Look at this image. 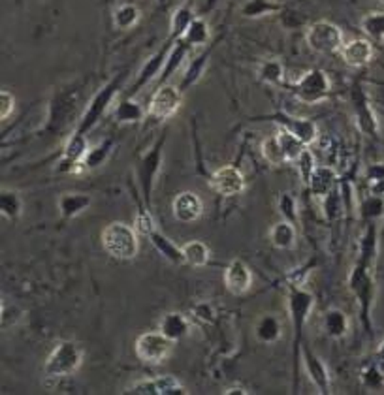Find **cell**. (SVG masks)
Segmentation results:
<instances>
[{
    "instance_id": "obj_28",
    "label": "cell",
    "mask_w": 384,
    "mask_h": 395,
    "mask_svg": "<svg viewBox=\"0 0 384 395\" xmlns=\"http://www.w3.org/2000/svg\"><path fill=\"white\" fill-rule=\"evenodd\" d=\"M142 19V11L136 4L132 2H124V4H119L115 10H113V25L119 31H130L139 23Z\"/></svg>"
},
{
    "instance_id": "obj_47",
    "label": "cell",
    "mask_w": 384,
    "mask_h": 395,
    "mask_svg": "<svg viewBox=\"0 0 384 395\" xmlns=\"http://www.w3.org/2000/svg\"><path fill=\"white\" fill-rule=\"evenodd\" d=\"M194 318L200 322H206V324H209V322H213V316H215V310L213 307L209 303H200L194 307Z\"/></svg>"
},
{
    "instance_id": "obj_1",
    "label": "cell",
    "mask_w": 384,
    "mask_h": 395,
    "mask_svg": "<svg viewBox=\"0 0 384 395\" xmlns=\"http://www.w3.org/2000/svg\"><path fill=\"white\" fill-rule=\"evenodd\" d=\"M102 247L104 251L115 260H134L139 252V239L138 230L127 222H110V224L102 230Z\"/></svg>"
},
{
    "instance_id": "obj_45",
    "label": "cell",
    "mask_w": 384,
    "mask_h": 395,
    "mask_svg": "<svg viewBox=\"0 0 384 395\" xmlns=\"http://www.w3.org/2000/svg\"><path fill=\"white\" fill-rule=\"evenodd\" d=\"M16 97L11 94L10 91H2L0 92V119H2V123L4 121H8V117H10L11 113L16 112Z\"/></svg>"
},
{
    "instance_id": "obj_2",
    "label": "cell",
    "mask_w": 384,
    "mask_h": 395,
    "mask_svg": "<svg viewBox=\"0 0 384 395\" xmlns=\"http://www.w3.org/2000/svg\"><path fill=\"white\" fill-rule=\"evenodd\" d=\"M83 363V348L75 341H59L49 352L48 359L43 363V373L48 379L59 380L74 374Z\"/></svg>"
},
{
    "instance_id": "obj_25",
    "label": "cell",
    "mask_w": 384,
    "mask_h": 395,
    "mask_svg": "<svg viewBox=\"0 0 384 395\" xmlns=\"http://www.w3.org/2000/svg\"><path fill=\"white\" fill-rule=\"evenodd\" d=\"M296 237H298V232H296V224L290 222V220H279L272 226L270 230V241L275 249H281V251H288L296 245Z\"/></svg>"
},
{
    "instance_id": "obj_33",
    "label": "cell",
    "mask_w": 384,
    "mask_h": 395,
    "mask_svg": "<svg viewBox=\"0 0 384 395\" xmlns=\"http://www.w3.org/2000/svg\"><path fill=\"white\" fill-rule=\"evenodd\" d=\"M183 38H185V42H187L192 49H200L206 48L209 43L211 31H209V25L206 23V19L194 17V21L191 23V27L187 28V33L183 34Z\"/></svg>"
},
{
    "instance_id": "obj_4",
    "label": "cell",
    "mask_w": 384,
    "mask_h": 395,
    "mask_svg": "<svg viewBox=\"0 0 384 395\" xmlns=\"http://www.w3.org/2000/svg\"><path fill=\"white\" fill-rule=\"evenodd\" d=\"M288 89L302 104L313 106V104H320L330 97L331 81L330 75L326 74L324 70L311 68L305 74L299 75Z\"/></svg>"
},
{
    "instance_id": "obj_40",
    "label": "cell",
    "mask_w": 384,
    "mask_h": 395,
    "mask_svg": "<svg viewBox=\"0 0 384 395\" xmlns=\"http://www.w3.org/2000/svg\"><path fill=\"white\" fill-rule=\"evenodd\" d=\"M296 168H298L299 171V177H302V181H304V185H309L311 177H313V171L316 170V164H315V155L311 153L309 147L299 155V158L296 162Z\"/></svg>"
},
{
    "instance_id": "obj_26",
    "label": "cell",
    "mask_w": 384,
    "mask_h": 395,
    "mask_svg": "<svg viewBox=\"0 0 384 395\" xmlns=\"http://www.w3.org/2000/svg\"><path fill=\"white\" fill-rule=\"evenodd\" d=\"M256 339L264 345H273L277 342L283 335V328H281V322L275 315H264L260 320L256 322L255 326Z\"/></svg>"
},
{
    "instance_id": "obj_34",
    "label": "cell",
    "mask_w": 384,
    "mask_h": 395,
    "mask_svg": "<svg viewBox=\"0 0 384 395\" xmlns=\"http://www.w3.org/2000/svg\"><path fill=\"white\" fill-rule=\"evenodd\" d=\"M0 213L8 220H17L23 213V200L19 193L10 190V188H2L0 193Z\"/></svg>"
},
{
    "instance_id": "obj_51",
    "label": "cell",
    "mask_w": 384,
    "mask_h": 395,
    "mask_svg": "<svg viewBox=\"0 0 384 395\" xmlns=\"http://www.w3.org/2000/svg\"><path fill=\"white\" fill-rule=\"evenodd\" d=\"M377 358H379L380 363H384V339L379 345V350H377Z\"/></svg>"
},
{
    "instance_id": "obj_29",
    "label": "cell",
    "mask_w": 384,
    "mask_h": 395,
    "mask_svg": "<svg viewBox=\"0 0 384 395\" xmlns=\"http://www.w3.org/2000/svg\"><path fill=\"white\" fill-rule=\"evenodd\" d=\"M183 249V256H185V264H188L191 267H203L209 264V258H211V251L209 247L203 243V241L192 239L187 241Z\"/></svg>"
},
{
    "instance_id": "obj_41",
    "label": "cell",
    "mask_w": 384,
    "mask_h": 395,
    "mask_svg": "<svg viewBox=\"0 0 384 395\" xmlns=\"http://www.w3.org/2000/svg\"><path fill=\"white\" fill-rule=\"evenodd\" d=\"M384 213V198L375 194V196L366 198L362 202V217L366 219H377Z\"/></svg>"
},
{
    "instance_id": "obj_21",
    "label": "cell",
    "mask_w": 384,
    "mask_h": 395,
    "mask_svg": "<svg viewBox=\"0 0 384 395\" xmlns=\"http://www.w3.org/2000/svg\"><path fill=\"white\" fill-rule=\"evenodd\" d=\"M191 49L192 48L188 45L187 42H185V38H179V40H176V42L171 43L170 53H168L166 65H164V68H162V74L159 75L160 85H162V83H168V80H170L171 75L176 74L177 70L181 68L183 63L187 60L188 53H191Z\"/></svg>"
},
{
    "instance_id": "obj_10",
    "label": "cell",
    "mask_w": 384,
    "mask_h": 395,
    "mask_svg": "<svg viewBox=\"0 0 384 395\" xmlns=\"http://www.w3.org/2000/svg\"><path fill=\"white\" fill-rule=\"evenodd\" d=\"M123 394H136V395H187L191 391L183 386L181 380H177L174 374H160L155 379H144L128 386Z\"/></svg>"
},
{
    "instance_id": "obj_9",
    "label": "cell",
    "mask_w": 384,
    "mask_h": 395,
    "mask_svg": "<svg viewBox=\"0 0 384 395\" xmlns=\"http://www.w3.org/2000/svg\"><path fill=\"white\" fill-rule=\"evenodd\" d=\"M166 144V134H162L155 141V145L151 147L139 161L138 166V179L142 193H144L145 202L151 205V194H153V187H155V179L159 177L160 168H162V151H164Z\"/></svg>"
},
{
    "instance_id": "obj_3",
    "label": "cell",
    "mask_w": 384,
    "mask_h": 395,
    "mask_svg": "<svg viewBox=\"0 0 384 395\" xmlns=\"http://www.w3.org/2000/svg\"><path fill=\"white\" fill-rule=\"evenodd\" d=\"M123 81H124V74H119L117 77H113L110 83H106V85L102 87L100 91L96 92L95 97H92V100L89 102L85 113L81 115L80 123H78L74 132L81 134V136H87V134L95 129L96 124L100 123V119L106 115L107 109H112L113 100H115V97H117V92L121 91Z\"/></svg>"
},
{
    "instance_id": "obj_22",
    "label": "cell",
    "mask_w": 384,
    "mask_h": 395,
    "mask_svg": "<svg viewBox=\"0 0 384 395\" xmlns=\"http://www.w3.org/2000/svg\"><path fill=\"white\" fill-rule=\"evenodd\" d=\"M112 115L115 119V123L121 124H132L139 123L147 117V109H144V106L136 102L134 98L124 97L123 100H119L115 106L112 107Z\"/></svg>"
},
{
    "instance_id": "obj_16",
    "label": "cell",
    "mask_w": 384,
    "mask_h": 395,
    "mask_svg": "<svg viewBox=\"0 0 384 395\" xmlns=\"http://www.w3.org/2000/svg\"><path fill=\"white\" fill-rule=\"evenodd\" d=\"M224 286L230 294L243 296L252 286V271L243 260H232L224 269Z\"/></svg>"
},
{
    "instance_id": "obj_48",
    "label": "cell",
    "mask_w": 384,
    "mask_h": 395,
    "mask_svg": "<svg viewBox=\"0 0 384 395\" xmlns=\"http://www.w3.org/2000/svg\"><path fill=\"white\" fill-rule=\"evenodd\" d=\"M309 273H311L309 266H304V267H298V269H294V271L288 275V284H294V286H304L305 278L309 277Z\"/></svg>"
},
{
    "instance_id": "obj_12",
    "label": "cell",
    "mask_w": 384,
    "mask_h": 395,
    "mask_svg": "<svg viewBox=\"0 0 384 395\" xmlns=\"http://www.w3.org/2000/svg\"><path fill=\"white\" fill-rule=\"evenodd\" d=\"M209 185H211V188L219 196L232 198L245 190L247 181L240 168H235V166H223V168L213 171V175L209 179Z\"/></svg>"
},
{
    "instance_id": "obj_17",
    "label": "cell",
    "mask_w": 384,
    "mask_h": 395,
    "mask_svg": "<svg viewBox=\"0 0 384 395\" xmlns=\"http://www.w3.org/2000/svg\"><path fill=\"white\" fill-rule=\"evenodd\" d=\"M339 53H341L345 65L352 66V68H363L373 60L375 49L369 38H354V40L345 42Z\"/></svg>"
},
{
    "instance_id": "obj_5",
    "label": "cell",
    "mask_w": 384,
    "mask_h": 395,
    "mask_svg": "<svg viewBox=\"0 0 384 395\" xmlns=\"http://www.w3.org/2000/svg\"><path fill=\"white\" fill-rule=\"evenodd\" d=\"M305 42L315 53L334 55L339 53L345 45V36L336 23L322 19L309 25V28L305 31Z\"/></svg>"
},
{
    "instance_id": "obj_50",
    "label": "cell",
    "mask_w": 384,
    "mask_h": 395,
    "mask_svg": "<svg viewBox=\"0 0 384 395\" xmlns=\"http://www.w3.org/2000/svg\"><path fill=\"white\" fill-rule=\"evenodd\" d=\"M224 395H234V394H240V395H249L251 391L243 388V386H228V388H224L223 391Z\"/></svg>"
},
{
    "instance_id": "obj_6",
    "label": "cell",
    "mask_w": 384,
    "mask_h": 395,
    "mask_svg": "<svg viewBox=\"0 0 384 395\" xmlns=\"http://www.w3.org/2000/svg\"><path fill=\"white\" fill-rule=\"evenodd\" d=\"M315 305V298L311 292L304 286H288V309H290V320L294 328V350H296V358L299 352V339L304 333V326L307 324L309 313Z\"/></svg>"
},
{
    "instance_id": "obj_19",
    "label": "cell",
    "mask_w": 384,
    "mask_h": 395,
    "mask_svg": "<svg viewBox=\"0 0 384 395\" xmlns=\"http://www.w3.org/2000/svg\"><path fill=\"white\" fill-rule=\"evenodd\" d=\"M159 330L162 331L168 339L177 342L181 341V339H185V337L191 335L192 322L191 318L183 315V313L171 310V313H166V315L160 318Z\"/></svg>"
},
{
    "instance_id": "obj_18",
    "label": "cell",
    "mask_w": 384,
    "mask_h": 395,
    "mask_svg": "<svg viewBox=\"0 0 384 395\" xmlns=\"http://www.w3.org/2000/svg\"><path fill=\"white\" fill-rule=\"evenodd\" d=\"M302 358H304V367L309 374L311 382L315 384V388L319 390V394H330L331 382H330V371L326 369L324 362L311 350L307 345L302 347Z\"/></svg>"
},
{
    "instance_id": "obj_37",
    "label": "cell",
    "mask_w": 384,
    "mask_h": 395,
    "mask_svg": "<svg viewBox=\"0 0 384 395\" xmlns=\"http://www.w3.org/2000/svg\"><path fill=\"white\" fill-rule=\"evenodd\" d=\"M324 330L331 339H341L347 335L348 318L341 309H330L324 315Z\"/></svg>"
},
{
    "instance_id": "obj_43",
    "label": "cell",
    "mask_w": 384,
    "mask_h": 395,
    "mask_svg": "<svg viewBox=\"0 0 384 395\" xmlns=\"http://www.w3.org/2000/svg\"><path fill=\"white\" fill-rule=\"evenodd\" d=\"M134 228L138 230V234L145 235V237H149V235L156 230L155 220H153L149 211L139 209L138 215H136V220H134Z\"/></svg>"
},
{
    "instance_id": "obj_24",
    "label": "cell",
    "mask_w": 384,
    "mask_h": 395,
    "mask_svg": "<svg viewBox=\"0 0 384 395\" xmlns=\"http://www.w3.org/2000/svg\"><path fill=\"white\" fill-rule=\"evenodd\" d=\"M149 241L151 245L159 251L160 256H164L170 264H174V266H183V264H185L183 249L181 247H177L170 237H166L164 234H160L159 230H155L149 235Z\"/></svg>"
},
{
    "instance_id": "obj_36",
    "label": "cell",
    "mask_w": 384,
    "mask_h": 395,
    "mask_svg": "<svg viewBox=\"0 0 384 395\" xmlns=\"http://www.w3.org/2000/svg\"><path fill=\"white\" fill-rule=\"evenodd\" d=\"M275 136H277L279 145H281V149H283L287 162H296L299 158V155L307 149V145H305L302 139L296 138L292 132H288V130L281 129Z\"/></svg>"
},
{
    "instance_id": "obj_27",
    "label": "cell",
    "mask_w": 384,
    "mask_h": 395,
    "mask_svg": "<svg viewBox=\"0 0 384 395\" xmlns=\"http://www.w3.org/2000/svg\"><path fill=\"white\" fill-rule=\"evenodd\" d=\"M283 10V4L277 0H245L241 6V16L245 19H260Z\"/></svg>"
},
{
    "instance_id": "obj_30",
    "label": "cell",
    "mask_w": 384,
    "mask_h": 395,
    "mask_svg": "<svg viewBox=\"0 0 384 395\" xmlns=\"http://www.w3.org/2000/svg\"><path fill=\"white\" fill-rule=\"evenodd\" d=\"M256 77L266 85H281L284 80V66L279 59H264L256 68Z\"/></svg>"
},
{
    "instance_id": "obj_39",
    "label": "cell",
    "mask_w": 384,
    "mask_h": 395,
    "mask_svg": "<svg viewBox=\"0 0 384 395\" xmlns=\"http://www.w3.org/2000/svg\"><path fill=\"white\" fill-rule=\"evenodd\" d=\"M262 155H264V158L273 166H281L287 162L283 149H281V145H279L277 136H272V138H266L262 141Z\"/></svg>"
},
{
    "instance_id": "obj_13",
    "label": "cell",
    "mask_w": 384,
    "mask_h": 395,
    "mask_svg": "<svg viewBox=\"0 0 384 395\" xmlns=\"http://www.w3.org/2000/svg\"><path fill=\"white\" fill-rule=\"evenodd\" d=\"M171 43H174V42H170V40H168V42H166V45H162V48H160L159 51H156V53L153 55V57H151V59L147 60L144 66H142V70H139L138 75H136V80H134L132 87L128 89L124 97L134 98L139 91H144L145 87L149 85L151 81L156 80V77L162 74V68H164L166 59H168V53H170Z\"/></svg>"
},
{
    "instance_id": "obj_14",
    "label": "cell",
    "mask_w": 384,
    "mask_h": 395,
    "mask_svg": "<svg viewBox=\"0 0 384 395\" xmlns=\"http://www.w3.org/2000/svg\"><path fill=\"white\" fill-rule=\"evenodd\" d=\"M171 211H174L176 220H179L183 224H192L203 213L202 198L198 196L196 193H192V190L179 193L171 202Z\"/></svg>"
},
{
    "instance_id": "obj_31",
    "label": "cell",
    "mask_w": 384,
    "mask_h": 395,
    "mask_svg": "<svg viewBox=\"0 0 384 395\" xmlns=\"http://www.w3.org/2000/svg\"><path fill=\"white\" fill-rule=\"evenodd\" d=\"M208 60H209V51H203V53L196 55V57L188 63L187 68H185V74H183L181 77V83H179L183 92L188 91L192 85H196L198 81H200V77H202L203 72H206Z\"/></svg>"
},
{
    "instance_id": "obj_52",
    "label": "cell",
    "mask_w": 384,
    "mask_h": 395,
    "mask_svg": "<svg viewBox=\"0 0 384 395\" xmlns=\"http://www.w3.org/2000/svg\"><path fill=\"white\" fill-rule=\"evenodd\" d=\"M156 2H160V4H164V2H166V0H156Z\"/></svg>"
},
{
    "instance_id": "obj_38",
    "label": "cell",
    "mask_w": 384,
    "mask_h": 395,
    "mask_svg": "<svg viewBox=\"0 0 384 395\" xmlns=\"http://www.w3.org/2000/svg\"><path fill=\"white\" fill-rule=\"evenodd\" d=\"M113 151V141L112 139H106V141H100L98 145H92L89 147L87 151L85 158L81 164L85 166V170H96V168H100L107 162L110 155H112Z\"/></svg>"
},
{
    "instance_id": "obj_53",
    "label": "cell",
    "mask_w": 384,
    "mask_h": 395,
    "mask_svg": "<svg viewBox=\"0 0 384 395\" xmlns=\"http://www.w3.org/2000/svg\"><path fill=\"white\" fill-rule=\"evenodd\" d=\"M377 2H380V4H384V0H377Z\"/></svg>"
},
{
    "instance_id": "obj_32",
    "label": "cell",
    "mask_w": 384,
    "mask_h": 395,
    "mask_svg": "<svg viewBox=\"0 0 384 395\" xmlns=\"http://www.w3.org/2000/svg\"><path fill=\"white\" fill-rule=\"evenodd\" d=\"M194 11L191 6H179L170 19V42H176L179 38H183V34L187 33V28L191 27V23L194 21Z\"/></svg>"
},
{
    "instance_id": "obj_15",
    "label": "cell",
    "mask_w": 384,
    "mask_h": 395,
    "mask_svg": "<svg viewBox=\"0 0 384 395\" xmlns=\"http://www.w3.org/2000/svg\"><path fill=\"white\" fill-rule=\"evenodd\" d=\"M352 104H354V113H356L358 129L362 130L366 136H377L379 134V123H377V115L371 109L366 92L360 85L352 89Z\"/></svg>"
},
{
    "instance_id": "obj_49",
    "label": "cell",
    "mask_w": 384,
    "mask_h": 395,
    "mask_svg": "<svg viewBox=\"0 0 384 395\" xmlns=\"http://www.w3.org/2000/svg\"><path fill=\"white\" fill-rule=\"evenodd\" d=\"M362 379L369 388H379L380 382H383V374H380V371L377 369V365H371V367L363 373Z\"/></svg>"
},
{
    "instance_id": "obj_20",
    "label": "cell",
    "mask_w": 384,
    "mask_h": 395,
    "mask_svg": "<svg viewBox=\"0 0 384 395\" xmlns=\"http://www.w3.org/2000/svg\"><path fill=\"white\" fill-rule=\"evenodd\" d=\"M337 185V173L330 166H316V170L313 171V177L307 187L311 188V194L319 200H324L328 194L334 193V188Z\"/></svg>"
},
{
    "instance_id": "obj_35",
    "label": "cell",
    "mask_w": 384,
    "mask_h": 395,
    "mask_svg": "<svg viewBox=\"0 0 384 395\" xmlns=\"http://www.w3.org/2000/svg\"><path fill=\"white\" fill-rule=\"evenodd\" d=\"M362 33L371 42H384V11H369L360 21Z\"/></svg>"
},
{
    "instance_id": "obj_46",
    "label": "cell",
    "mask_w": 384,
    "mask_h": 395,
    "mask_svg": "<svg viewBox=\"0 0 384 395\" xmlns=\"http://www.w3.org/2000/svg\"><path fill=\"white\" fill-rule=\"evenodd\" d=\"M322 205H324V211H326V219L334 220L339 215L341 211V200L336 196V194L331 193L322 200Z\"/></svg>"
},
{
    "instance_id": "obj_7",
    "label": "cell",
    "mask_w": 384,
    "mask_h": 395,
    "mask_svg": "<svg viewBox=\"0 0 384 395\" xmlns=\"http://www.w3.org/2000/svg\"><path fill=\"white\" fill-rule=\"evenodd\" d=\"M174 341L162 333V331H145L138 335L134 342V352L138 356L139 362L147 363V365H159L171 354Z\"/></svg>"
},
{
    "instance_id": "obj_44",
    "label": "cell",
    "mask_w": 384,
    "mask_h": 395,
    "mask_svg": "<svg viewBox=\"0 0 384 395\" xmlns=\"http://www.w3.org/2000/svg\"><path fill=\"white\" fill-rule=\"evenodd\" d=\"M23 318V310L17 305H8L6 301H2V330L8 331L10 328H14L17 322Z\"/></svg>"
},
{
    "instance_id": "obj_23",
    "label": "cell",
    "mask_w": 384,
    "mask_h": 395,
    "mask_svg": "<svg viewBox=\"0 0 384 395\" xmlns=\"http://www.w3.org/2000/svg\"><path fill=\"white\" fill-rule=\"evenodd\" d=\"M92 198L89 194H81V193H66L59 198L57 202V207H59V213L64 220L75 219L78 215H81L83 211L91 207Z\"/></svg>"
},
{
    "instance_id": "obj_42",
    "label": "cell",
    "mask_w": 384,
    "mask_h": 395,
    "mask_svg": "<svg viewBox=\"0 0 384 395\" xmlns=\"http://www.w3.org/2000/svg\"><path fill=\"white\" fill-rule=\"evenodd\" d=\"M279 213L283 215L284 220H290V222H294L296 224V220H298V203H296V200H294L290 194H281V198H279Z\"/></svg>"
},
{
    "instance_id": "obj_8",
    "label": "cell",
    "mask_w": 384,
    "mask_h": 395,
    "mask_svg": "<svg viewBox=\"0 0 384 395\" xmlns=\"http://www.w3.org/2000/svg\"><path fill=\"white\" fill-rule=\"evenodd\" d=\"M183 106V91L179 85H171V83H162L159 85L147 106V117H153L156 121H166L171 115L179 112Z\"/></svg>"
},
{
    "instance_id": "obj_11",
    "label": "cell",
    "mask_w": 384,
    "mask_h": 395,
    "mask_svg": "<svg viewBox=\"0 0 384 395\" xmlns=\"http://www.w3.org/2000/svg\"><path fill=\"white\" fill-rule=\"evenodd\" d=\"M270 121L277 124L279 129H284L288 132H292L294 136L298 139H302L307 147L315 144L316 139H319V129H316V124L309 119H304V117H296V115H290L287 112H277L270 115Z\"/></svg>"
}]
</instances>
